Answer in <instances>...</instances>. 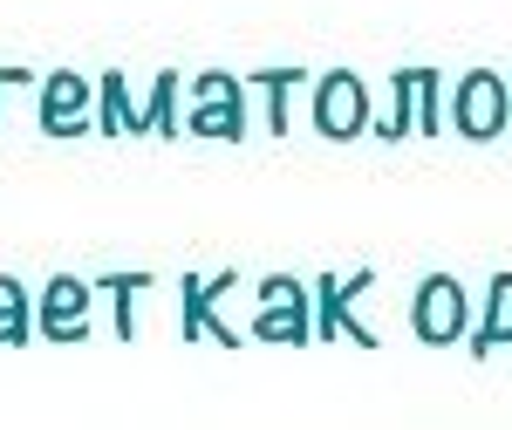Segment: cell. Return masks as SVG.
<instances>
[{"label": "cell", "instance_id": "7a4b0ae2", "mask_svg": "<svg viewBox=\"0 0 512 430\" xmlns=\"http://www.w3.org/2000/svg\"><path fill=\"white\" fill-rule=\"evenodd\" d=\"M89 301H96L89 280L55 274L41 287V342H82L89 335Z\"/></svg>", "mask_w": 512, "mask_h": 430}, {"label": "cell", "instance_id": "30bf717a", "mask_svg": "<svg viewBox=\"0 0 512 430\" xmlns=\"http://www.w3.org/2000/svg\"><path fill=\"white\" fill-rule=\"evenodd\" d=\"M499 123V89L478 76V82H465V130H492Z\"/></svg>", "mask_w": 512, "mask_h": 430}, {"label": "cell", "instance_id": "6da1fadb", "mask_svg": "<svg viewBox=\"0 0 512 430\" xmlns=\"http://www.w3.org/2000/svg\"><path fill=\"white\" fill-rule=\"evenodd\" d=\"M89 103H96V82L76 76V69H55V76H41V137H89L96 117H89Z\"/></svg>", "mask_w": 512, "mask_h": 430}, {"label": "cell", "instance_id": "52a82bcc", "mask_svg": "<svg viewBox=\"0 0 512 430\" xmlns=\"http://www.w3.org/2000/svg\"><path fill=\"white\" fill-rule=\"evenodd\" d=\"M417 328H424L431 342L458 328V287H451V280H431V287L417 294Z\"/></svg>", "mask_w": 512, "mask_h": 430}, {"label": "cell", "instance_id": "4fadbf2b", "mask_svg": "<svg viewBox=\"0 0 512 430\" xmlns=\"http://www.w3.org/2000/svg\"><path fill=\"white\" fill-rule=\"evenodd\" d=\"M0 314H35V301H28V287L14 274H0Z\"/></svg>", "mask_w": 512, "mask_h": 430}, {"label": "cell", "instance_id": "7c38bea8", "mask_svg": "<svg viewBox=\"0 0 512 430\" xmlns=\"http://www.w3.org/2000/svg\"><path fill=\"white\" fill-rule=\"evenodd\" d=\"M35 342V314H0V349H28Z\"/></svg>", "mask_w": 512, "mask_h": 430}, {"label": "cell", "instance_id": "8992f818", "mask_svg": "<svg viewBox=\"0 0 512 430\" xmlns=\"http://www.w3.org/2000/svg\"><path fill=\"white\" fill-rule=\"evenodd\" d=\"M96 294H110V321H117V335L130 342L137 335V301L151 294V274H96Z\"/></svg>", "mask_w": 512, "mask_h": 430}, {"label": "cell", "instance_id": "5bb4252c", "mask_svg": "<svg viewBox=\"0 0 512 430\" xmlns=\"http://www.w3.org/2000/svg\"><path fill=\"white\" fill-rule=\"evenodd\" d=\"M28 82H41V76H28V69H0V130H7V96L28 89Z\"/></svg>", "mask_w": 512, "mask_h": 430}, {"label": "cell", "instance_id": "3957f363", "mask_svg": "<svg viewBox=\"0 0 512 430\" xmlns=\"http://www.w3.org/2000/svg\"><path fill=\"white\" fill-rule=\"evenodd\" d=\"M233 287V274H219V280H198L185 274V314H178V328H185V342H198V335H212V342H233V328L219 321V294Z\"/></svg>", "mask_w": 512, "mask_h": 430}, {"label": "cell", "instance_id": "5b68a950", "mask_svg": "<svg viewBox=\"0 0 512 430\" xmlns=\"http://www.w3.org/2000/svg\"><path fill=\"white\" fill-rule=\"evenodd\" d=\"M96 130L103 137H151V117L130 103V82L110 69V76H96Z\"/></svg>", "mask_w": 512, "mask_h": 430}, {"label": "cell", "instance_id": "ba28073f", "mask_svg": "<svg viewBox=\"0 0 512 430\" xmlns=\"http://www.w3.org/2000/svg\"><path fill=\"white\" fill-rule=\"evenodd\" d=\"M178 89H185L178 76H158V82H151L144 117H151V130H158V137H178V130H185V117H178Z\"/></svg>", "mask_w": 512, "mask_h": 430}, {"label": "cell", "instance_id": "277c9868", "mask_svg": "<svg viewBox=\"0 0 512 430\" xmlns=\"http://www.w3.org/2000/svg\"><path fill=\"white\" fill-rule=\"evenodd\" d=\"M315 123L328 137H355V130H362V82L355 76H321L315 82Z\"/></svg>", "mask_w": 512, "mask_h": 430}, {"label": "cell", "instance_id": "8fae6325", "mask_svg": "<svg viewBox=\"0 0 512 430\" xmlns=\"http://www.w3.org/2000/svg\"><path fill=\"white\" fill-rule=\"evenodd\" d=\"M192 103H219V110H246L239 103V82L219 76V69H205V76H192Z\"/></svg>", "mask_w": 512, "mask_h": 430}, {"label": "cell", "instance_id": "9c48e42d", "mask_svg": "<svg viewBox=\"0 0 512 430\" xmlns=\"http://www.w3.org/2000/svg\"><path fill=\"white\" fill-rule=\"evenodd\" d=\"M192 137H239L246 130V110H219V103H192V117H185Z\"/></svg>", "mask_w": 512, "mask_h": 430}]
</instances>
